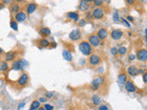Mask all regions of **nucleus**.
Returning a JSON list of instances; mask_svg holds the SVG:
<instances>
[{
    "label": "nucleus",
    "instance_id": "f257e3e1",
    "mask_svg": "<svg viewBox=\"0 0 147 110\" xmlns=\"http://www.w3.org/2000/svg\"><path fill=\"white\" fill-rule=\"evenodd\" d=\"M78 48L80 52L85 56H90L93 53V49L94 48L90 45L88 41H82L78 44Z\"/></svg>",
    "mask_w": 147,
    "mask_h": 110
},
{
    "label": "nucleus",
    "instance_id": "f03ea898",
    "mask_svg": "<svg viewBox=\"0 0 147 110\" xmlns=\"http://www.w3.org/2000/svg\"><path fill=\"white\" fill-rule=\"evenodd\" d=\"M29 65L28 61L24 59H18L12 61L11 70L13 71H24L25 68Z\"/></svg>",
    "mask_w": 147,
    "mask_h": 110
},
{
    "label": "nucleus",
    "instance_id": "7ed1b4c3",
    "mask_svg": "<svg viewBox=\"0 0 147 110\" xmlns=\"http://www.w3.org/2000/svg\"><path fill=\"white\" fill-rule=\"evenodd\" d=\"M106 83V78L103 75H98L96 78L93 79V81L90 83V87L92 88V90L96 91L98 90L102 85H104Z\"/></svg>",
    "mask_w": 147,
    "mask_h": 110
},
{
    "label": "nucleus",
    "instance_id": "20e7f679",
    "mask_svg": "<svg viewBox=\"0 0 147 110\" xmlns=\"http://www.w3.org/2000/svg\"><path fill=\"white\" fill-rule=\"evenodd\" d=\"M29 81V75L28 73L23 72L19 76L18 80L16 81V86L19 88H23L28 85Z\"/></svg>",
    "mask_w": 147,
    "mask_h": 110
},
{
    "label": "nucleus",
    "instance_id": "39448f33",
    "mask_svg": "<svg viewBox=\"0 0 147 110\" xmlns=\"http://www.w3.org/2000/svg\"><path fill=\"white\" fill-rule=\"evenodd\" d=\"M101 61H102L101 57L98 53H92L88 58V64L91 67H98V66L101 64Z\"/></svg>",
    "mask_w": 147,
    "mask_h": 110
},
{
    "label": "nucleus",
    "instance_id": "423d86ee",
    "mask_svg": "<svg viewBox=\"0 0 147 110\" xmlns=\"http://www.w3.org/2000/svg\"><path fill=\"white\" fill-rule=\"evenodd\" d=\"M88 41L93 48H98L101 43V41L97 36V34H90L88 37Z\"/></svg>",
    "mask_w": 147,
    "mask_h": 110
},
{
    "label": "nucleus",
    "instance_id": "0eeeda50",
    "mask_svg": "<svg viewBox=\"0 0 147 110\" xmlns=\"http://www.w3.org/2000/svg\"><path fill=\"white\" fill-rule=\"evenodd\" d=\"M92 15H93V19L96 20L103 19L105 17V10L102 7H96L92 11Z\"/></svg>",
    "mask_w": 147,
    "mask_h": 110
},
{
    "label": "nucleus",
    "instance_id": "6e6552de",
    "mask_svg": "<svg viewBox=\"0 0 147 110\" xmlns=\"http://www.w3.org/2000/svg\"><path fill=\"white\" fill-rule=\"evenodd\" d=\"M14 17V19H16V21L18 22V23H22V22H25L28 19V14L26 13L25 10L21 9L20 11H19L18 13H16V14L13 16Z\"/></svg>",
    "mask_w": 147,
    "mask_h": 110
},
{
    "label": "nucleus",
    "instance_id": "1a4fd4ad",
    "mask_svg": "<svg viewBox=\"0 0 147 110\" xmlns=\"http://www.w3.org/2000/svg\"><path fill=\"white\" fill-rule=\"evenodd\" d=\"M128 81V73L125 72H120L118 74V77H117V83L120 87L124 86V85Z\"/></svg>",
    "mask_w": 147,
    "mask_h": 110
},
{
    "label": "nucleus",
    "instance_id": "9d476101",
    "mask_svg": "<svg viewBox=\"0 0 147 110\" xmlns=\"http://www.w3.org/2000/svg\"><path fill=\"white\" fill-rule=\"evenodd\" d=\"M37 8H38V4L36 2H29L26 5L24 10L28 15H31L37 10Z\"/></svg>",
    "mask_w": 147,
    "mask_h": 110
},
{
    "label": "nucleus",
    "instance_id": "9b49d317",
    "mask_svg": "<svg viewBox=\"0 0 147 110\" xmlns=\"http://www.w3.org/2000/svg\"><path fill=\"white\" fill-rule=\"evenodd\" d=\"M82 38V33L79 29H74L69 34V39L73 41H80Z\"/></svg>",
    "mask_w": 147,
    "mask_h": 110
},
{
    "label": "nucleus",
    "instance_id": "f8f14e48",
    "mask_svg": "<svg viewBox=\"0 0 147 110\" xmlns=\"http://www.w3.org/2000/svg\"><path fill=\"white\" fill-rule=\"evenodd\" d=\"M136 58L140 61H147V50L146 49H140L136 52Z\"/></svg>",
    "mask_w": 147,
    "mask_h": 110
},
{
    "label": "nucleus",
    "instance_id": "ddd939ff",
    "mask_svg": "<svg viewBox=\"0 0 147 110\" xmlns=\"http://www.w3.org/2000/svg\"><path fill=\"white\" fill-rule=\"evenodd\" d=\"M124 88L125 90H126L128 93H135V92L137 91V87L136 85H134V83H133L132 81L131 80H128L126 82V83L124 85Z\"/></svg>",
    "mask_w": 147,
    "mask_h": 110
},
{
    "label": "nucleus",
    "instance_id": "4468645a",
    "mask_svg": "<svg viewBox=\"0 0 147 110\" xmlns=\"http://www.w3.org/2000/svg\"><path fill=\"white\" fill-rule=\"evenodd\" d=\"M123 34H124V32L122 31V29H115L110 32V37H111L112 39H114V41H119V39H120L122 38Z\"/></svg>",
    "mask_w": 147,
    "mask_h": 110
},
{
    "label": "nucleus",
    "instance_id": "2eb2a0df",
    "mask_svg": "<svg viewBox=\"0 0 147 110\" xmlns=\"http://www.w3.org/2000/svg\"><path fill=\"white\" fill-rule=\"evenodd\" d=\"M66 17L69 20H72L74 22H78L80 19V15L77 11H70L66 13Z\"/></svg>",
    "mask_w": 147,
    "mask_h": 110
},
{
    "label": "nucleus",
    "instance_id": "dca6fc26",
    "mask_svg": "<svg viewBox=\"0 0 147 110\" xmlns=\"http://www.w3.org/2000/svg\"><path fill=\"white\" fill-rule=\"evenodd\" d=\"M18 56V52L16 51H7L5 54V61L7 63H10V61H14Z\"/></svg>",
    "mask_w": 147,
    "mask_h": 110
},
{
    "label": "nucleus",
    "instance_id": "f3484780",
    "mask_svg": "<svg viewBox=\"0 0 147 110\" xmlns=\"http://www.w3.org/2000/svg\"><path fill=\"white\" fill-rule=\"evenodd\" d=\"M97 36L99 38L100 41H105V39L108 38V36H109V31H108L107 29L101 28L97 31Z\"/></svg>",
    "mask_w": 147,
    "mask_h": 110
},
{
    "label": "nucleus",
    "instance_id": "a211bd4d",
    "mask_svg": "<svg viewBox=\"0 0 147 110\" xmlns=\"http://www.w3.org/2000/svg\"><path fill=\"white\" fill-rule=\"evenodd\" d=\"M38 46L40 47V49H45L51 46V42L47 38H41L38 39Z\"/></svg>",
    "mask_w": 147,
    "mask_h": 110
},
{
    "label": "nucleus",
    "instance_id": "6ab92c4d",
    "mask_svg": "<svg viewBox=\"0 0 147 110\" xmlns=\"http://www.w3.org/2000/svg\"><path fill=\"white\" fill-rule=\"evenodd\" d=\"M89 7H90V3L86 2V0H81L80 3H79V6H78V9H79V11H81V12H85V13H86V11H88Z\"/></svg>",
    "mask_w": 147,
    "mask_h": 110
},
{
    "label": "nucleus",
    "instance_id": "aec40b11",
    "mask_svg": "<svg viewBox=\"0 0 147 110\" xmlns=\"http://www.w3.org/2000/svg\"><path fill=\"white\" fill-rule=\"evenodd\" d=\"M20 10H21V6H20L19 3L14 2L9 6V11H10V13L12 15H15L16 13H18Z\"/></svg>",
    "mask_w": 147,
    "mask_h": 110
},
{
    "label": "nucleus",
    "instance_id": "412c9836",
    "mask_svg": "<svg viewBox=\"0 0 147 110\" xmlns=\"http://www.w3.org/2000/svg\"><path fill=\"white\" fill-rule=\"evenodd\" d=\"M138 70L139 69H138L135 65H131L127 68V73L130 76H132V77L137 76L138 75Z\"/></svg>",
    "mask_w": 147,
    "mask_h": 110
},
{
    "label": "nucleus",
    "instance_id": "4be33fe9",
    "mask_svg": "<svg viewBox=\"0 0 147 110\" xmlns=\"http://www.w3.org/2000/svg\"><path fill=\"white\" fill-rule=\"evenodd\" d=\"M51 29L47 27H41L40 29H39V34L41 35L42 38H47L51 35Z\"/></svg>",
    "mask_w": 147,
    "mask_h": 110
},
{
    "label": "nucleus",
    "instance_id": "5701e85b",
    "mask_svg": "<svg viewBox=\"0 0 147 110\" xmlns=\"http://www.w3.org/2000/svg\"><path fill=\"white\" fill-rule=\"evenodd\" d=\"M63 59L65 60L66 61H73V55H72V52L65 49V50H63Z\"/></svg>",
    "mask_w": 147,
    "mask_h": 110
},
{
    "label": "nucleus",
    "instance_id": "b1692460",
    "mask_svg": "<svg viewBox=\"0 0 147 110\" xmlns=\"http://www.w3.org/2000/svg\"><path fill=\"white\" fill-rule=\"evenodd\" d=\"M8 70H9V65H8L7 61H6L5 60L1 61V63H0V72L7 73Z\"/></svg>",
    "mask_w": 147,
    "mask_h": 110
},
{
    "label": "nucleus",
    "instance_id": "393cba45",
    "mask_svg": "<svg viewBox=\"0 0 147 110\" xmlns=\"http://www.w3.org/2000/svg\"><path fill=\"white\" fill-rule=\"evenodd\" d=\"M41 102L39 100H33L31 104V107H29V110H38L40 108L41 105Z\"/></svg>",
    "mask_w": 147,
    "mask_h": 110
},
{
    "label": "nucleus",
    "instance_id": "a878e982",
    "mask_svg": "<svg viewBox=\"0 0 147 110\" xmlns=\"http://www.w3.org/2000/svg\"><path fill=\"white\" fill-rule=\"evenodd\" d=\"M9 25H10V28L13 29V30H18L19 29V23L16 21V19H14V17H11L10 19V22H9Z\"/></svg>",
    "mask_w": 147,
    "mask_h": 110
},
{
    "label": "nucleus",
    "instance_id": "bb28decb",
    "mask_svg": "<svg viewBox=\"0 0 147 110\" xmlns=\"http://www.w3.org/2000/svg\"><path fill=\"white\" fill-rule=\"evenodd\" d=\"M128 52V48L125 46H120L118 48V54L120 56H124L126 55Z\"/></svg>",
    "mask_w": 147,
    "mask_h": 110
},
{
    "label": "nucleus",
    "instance_id": "cd10ccee",
    "mask_svg": "<svg viewBox=\"0 0 147 110\" xmlns=\"http://www.w3.org/2000/svg\"><path fill=\"white\" fill-rule=\"evenodd\" d=\"M92 103L94 105H96V107H98V105H99L101 104V99L100 97L98 95H94L92 96Z\"/></svg>",
    "mask_w": 147,
    "mask_h": 110
},
{
    "label": "nucleus",
    "instance_id": "c85d7f7f",
    "mask_svg": "<svg viewBox=\"0 0 147 110\" xmlns=\"http://www.w3.org/2000/svg\"><path fill=\"white\" fill-rule=\"evenodd\" d=\"M92 19H94L92 11H86V20H92Z\"/></svg>",
    "mask_w": 147,
    "mask_h": 110
},
{
    "label": "nucleus",
    "instance_id": "c756f323",
    "mask_svg": "<svg viewBox=\"0 0 147 110\" xmlns=\"http://www.w3.org/2000/svg\"><path fill=\"white\" fill-rule=\"evenodd\" d=\"M93 3H94V6L96 7H101L103 6V4H104V2H103L102 0H95Z\"/></svg>",
    "mask_w": 147,
    "mask_h": 110
},
{
    "label": "nucleus",
    "instance_id": "7c9ffc66",
    "mask_svg": "<svg viewBox=\"0 0 147 110\" xmlns=\"http://www.w3.org/2000/svg\"><path fill=\"white\" fill-rule=\"evenodd\" d=\"M110 53L112 56H117L118 55V48L117 47H112L110 49Z\"/></svg>",
    "mask_w": 147,
    "mask_h": 110
},
{
    "label": "nucleus",
    "instance_id": "2f4dec72",
    "mask_svg": "<svg viewBox=\"0 0 147 110\" xmlns=\"http://www.w3.org/2000/svg\"><path fill=\"white\" fill-rule=\"evenodd\" d=\"M113 20L115 22H118V21L120 20V15H119V12L118 11L114 12V14H113Z\"/></svg>",
    "mask_w": 147,
    "mask_h": 110
},
{
    "label": "nucleus",
    "instance_id": "473e14b6",
    "mask_svg": "<svg viewBox=\"0 0 147 110\" xmlns=\"http://www.w3.org/2000/svg\"><path fill=\"white\" fill-rule=\"evenodd\" d=\"M0 1L3 2L5 6H10L11 4L14 3V0H0Z\"/></svg>",
    "mask_w": 147,
    "mask_h": 110
},
{
    "label": "nucleus",
    "instance_id": "72a5a7b5",
    "mask_svg": "<svg viewBox=\"0 0 147 110\" xmlns=\"http://www.w3.org/2000/svg\"><path fill=\"white\" fill-rule=\"evenodd\" d=\"M98 110H110L109 107H108L107 105H104V104H100L98 105Z\"/></svg>",
    "mask_w": 147,
    "mask_h": 110
},
{
    "label": "nucleus",
    "instance_id": "f704fd0d",
    "mask_svg": "<svg viewBox=\"0 0 147 110\" xmlns=\"http://www.w3.org/2000/svg\"><path fill=\"white\" fill-rule=\"evenodd\" d=\"M43 107H44L46 110H54V107L53 105H50V104H44V105H43Z\"/></svg>",
    "mask_w": 147,
    "mask_h": 110
},
{
    "label": "nucleus",
    "instance_id": "c9c22d12",
    "mask_svg": "<svg viewBox=\"0 0 147 110\" xmlns=\"http://www.w3.org/2000/svg\"><path fill=\"white\" fill-rule=\"evenodd\" d=\"M77 23H78V26H79V27H84V26L86 24V20L84 19H80L79 21L77 22Z\"/></svg>",
    "mask_w": 147,
    "mask_h": 110
},
{
    "label": "nucleus",
    "instance_id": "e433bc0d",
    "mask_svg": "<svg viewBox=\"0 0 147 110\" xmlns=\"http://www.w3.org/2000/svg\"><path fill=\"white\" fill-rule=\"evenodd\" d=\"M128 6H134L137 0H125Z\"/></svg>",
    "mask_w": 147,
    "mask_h": 110
},
{
    "label": "nucleus",
    "instance_id": "4c0bfd02",
    "mask_svg": "<svg viewBox=\"0 0 147 110\" xmlns=\"http://www.w3.org/2000/svg\"><path fill=\"white\" fill-rule=\"evenodd\" d=\"M128 58H129V61H134L136 59V55L133 54V53H130L128 55Z\"/></svg>",
    "mask_w": 147,
    "mask_h": 110
},
{
    "label": "nucleus",
    "instance_id": "58836bf2",
    "mask_svg": "<svg viewBox=\"0 0 147 110\" xmlns=\"http://www.w3.org/2000/svg\"><path fill=\"white\" fill-rule=\"evenodd\" d=\"M120 20H122L123 23L126 25V27H128V28H131V25H130V23L127 21V19H124V17H120Z\"/></svg>",
    "mask_w": 147,
    "mask_h": 110
},
{
    "label": "nucleus",
    "instance_id": "ea45409f",
    "mask_svg": "<svg viewBox=\"0 0 147 110\" xmlns=\"http://www.w3.org/2000/svg\"><path fill=\"white\" fill-rule=\"evenodd\" d=\"M142 81H144V83H147V71L145 70V72L142 74Z\"/></svg>",
    "mask_w": 147,
    "mask_h": 110
},
{
    "label": "nucleus",
    "instance_id": "a19ab883",
    "mask_svg": "<svg viewBox=\"0 0 147 110\" xmlns=\"http://www.w3.org/2000/svg\"><path fill=\"white\" fill-rule=\"evenodd\" d=\"M38 100L40 101L41 103H44L45 104L47 102V97H46V96H41V97H40Z\"/></svg>",
    "mask_w": 147,
    "mask_h": 110
},
{
    "label": "nucleus",
    "instance_id": "79ce46f5",
    "mask_svg": "<svg viewBox=\"0 0 147 110\" xmlns=\"http://www.w3.org/2000/svg\"><path fill=\"white\" fill-rule=\"evenodd\" d=\"M53 95H54V93H47L46 97L47 98H51V97H53Z\"/></svg>",
    "mask_w": 147,
    "mask_h": 110
},
{
    "label": "nucleus",
    "instance_id": "37998d69",
    "mask_svg": "<svg viewBox=\"0 0 147 110\" xmlns=\"http://www.w3.org/2000/svg\"><path fill=\"white\" fill-rule=\"evenodd\" d=\"M126 19L129 20V21H131V22H133V21H134V19H133V17H132V16H128V17H126Z\"/></svg>",
    "mask_w": 147,
    "mask_h": 110
},
{
    "label": "nucleus",
    "instance_id": "c03bdc74",
    "mask_svg": "<svg viewBox=\"0 0 147 110\" xmlns=\"http://www.w3.org/2000/svg\"><path fill=\"white\" fill-rule=\"evenodd\" d=\"M144 72H145L144 69H139L138 70V74H144Z\"/></svg>",
    "mask_w": 147,
    "mask_h": 110
},
{
    "label": "nucleus",
    "instance_id": "a18cd8bd",
    "mask_svg": "<svg viewBox=\"0 0 147 110\" xmlns=\"http://www.w3.org/2000/svg\"><path fill=\"white\" fill-rule=\"evenodd\" d=\"M98 73L102 74L103 73H104V67H100V68H99V69H98Z\"/></svg>",
    "mask_w": 147,
    "mask_h": 110
},
{
    "label": "nucleus",
    "instance_id": "49530a36",
    "mask_svg": "<svg viewBox=\"0 0 147 110\" xmlns=\"http://www.w3.org/2000/svg\"><path fill=\"white\" fill-rule=\"evenodd\" d=\"M5 7H6V6L4 5V4H3V2H1V1H0V10L4 9V8H5Z\"/></svg>",
    "mask_w": 147,
    "mask_h": 110
},
{
    "label": "nucleus",
    "instance_id": "de8ad7c7",
    "mask_svg": "<svg viewBox=\"0 0 147 110\" xmlns=\"http://www.w3.org/2000/svg\"><path fill=\"white\" fill-rule=\"evenodd\" d=\"M25 104H26V102L20 103V104H19V108H18V110H20V108H21V107H23L24 105H25Z\"/></svg>",
    "mask_w": 147,
    "mask_h": 110
},
{
    "label": "nucleus",
    "instance_id": "09e8293b",
    "mask_svg": "<svg viewBox=\"0 0 147 110\" xmlns=\"http://www.w3.org/2000/svg\"><path fill=\"white\" fill-rule=\"evenodd\" d=\"M25 0H14V2H17V3H22V2H24Z\"/></svg>",
    "mask_w": 147,
    "mask_h": 110
},
{
    "label": "nucleus",
    "instance_id": "8fccbe9b",
    "mask_svg": "<svg viewBox=\"0 0 147 110\" xmlns=\"http://www.w3.org/2000/svg\"><path fill=\"white\" fill-rule=\"evenodd\" d=\"M102 1L104 2V3H107V4H108V3H110L111 0H102Z\"/></svg>",
    "mask_w": 147,
    "mask_h": 110
},
{
    "label": "nucleus",
    "instance_id": "3c124183",
    "mask_svg": "<svg viewBox=\"0 0 147 110\" xmlns=\"http://www.w3.org/2000/svg\"><path fill=\"white\" fill-rule=\"evenodd\" d=\"M3 53H4V51H3L2 48H0V55H2Z\"/></svg>",
    "mask_w": 147,
    "mask_h": 110
},
{
    "label": "nucleus",
    "instance_id": "603ef678",
    "mask_svg": "<svg viewBox=\"0 0 147 110\" xmlns=\"http://www.w3.org/2000/svg\"><path fill=\"white\" fill-rule=\"evenodd\" d=\"M140 1L142 3H144V4H147V0H140Z\"/></svg>",
    "mask_w": 147,
    "mask_h": 110
},
{
    "label": "nucleus",
    "instance_id": "864d4df0",
    "mask_svg": "<svg viewBox=\"0 0 147 110\" xmlns=\"http://www.w3.org/2000/svg\"><path fill=\"white\" fill-rule=\"evenodd\" d=\"M86 2H88V3H93V2L95 1V0H86Z\"/></svg>",
    "mask_w": 147,
    "mask_h": 110
},
{
    "label": "nucleus",
    "instance_id": "5fc2aeb1",
    "mask_svg": "<svg viewBox=\"0 0 147 110\" xmlns=\"http://www.w3.org/2000/svg\"><path fill=\"white\" fill-rule=\"evenodd\" d=\"M38 110H46V109H45L44 107H40V108H39Z\"/></svg>",
    "mask_w": 147,
    "mask_h": 110
},
{
    "label": "nucleus",
    "instance_id": "6e6d98bb",
    "mask_svg": "<svg viewBox=\"0 0 147 110\" xmlns=\"http://www.w3.org/2000/svg\"><path fill=\"white\" fill-rule=\"evenodd\" d=\"M144 41H145V42L147 43V35H145V37H144Z\"/></svg>",
    "mask_w": 147,
    "mask_h": 110
},
{
    "label": "nucleus",
    "instance_id": "4d7b16f0",
    "mask_svg": "<svg viewBox=\"0 0 147 110\" xmlns=\"http://www.w3.org/2000/svg\"><path fill=\"white\" fill-rule=\"evenodd\" d=\"M145 35H147V29H145Z\"/></svg>",
    "mask_w": 147,
    "mask_h": 110
},
{
    "label": "nucleus",
    "instance_id": "13d9d810",
    "mask_svg": "<svg viewBox=\"0 0 147 110\" xmlns=\"http://www.w3.org/2000/svg\"><path fill=\"white\" fill-rule=\"evenodd\" d=\"M1 61H2V59H1V55H0V63H1Z\"/></svg>",
    "mask_w": 147,
    "mask_h": 110
},
{
    "label": "nucleus",
    "instance_id": "bf43d9fd",
    "mask_svg": "<svg viewBox=\"0 0 147 110\" xmlns=\"http://www.w3.org/2000/svg\"><path fill=\"white\" fill-rule=\"evenodd\" d=\"M146 45H147V43H146Z\"/></svg>",
    "mask_w": 147,
    "mask_h": 110
},
{
    "label": "nucleus",
    "instance_id": "052dcab7",
    "mask_svg": "<svg viewBox=\"0 0 147 110\" xmlns=\"http://www.w3.org/2000/svg\"></svg>",
    "mask_w": 147,
    "mask_h": 110
}]
</instances>
